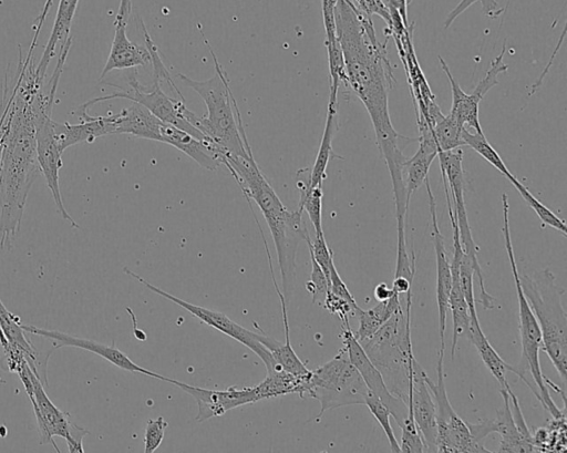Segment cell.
I'll list each match as a JSON object with an SVG mask.
<instances>
[{"label":"cell","mask_w":567,"mask_h":453,"mask_svg":"<svg viewBox=\"0 0 567 453\" xmlns=\"http://www.w3.org/2000/svg\"><path fill=\"white\" fill-rule=\"evenodd\" d=\"M334 20L342 50L347 85L369 113L377 145L388 166L393 196L403 197V165L406 157L400 147V135L390 117L389 92L395 82L384 44L377 39L371 17L359 12L344 0H337Z\"/></svg>","instance_id":"1"},{"label":"cell","mask_w":567,"mask_h":453,"mask_svg":"<svg viewBox=\"0 0 567 453\" xmlns=\"http://www.w3.org/2000/svg\"><path fill=\"white\" fill-rule=\"evenodd\" d=\"M33 62L19 58L13 86L2 89L0 101V249H11L19 231L28 194L40 169L35 151L33 99L43 86Z\"/></svg>","instance_id":"2"},{"label":"cell","mask_w":567,"mask_h":453,"mask_svg":"<svg viewBox=\"0 0 567 453\" xmlns=\"http://www.w3.org/2000/svg\"><path fill=\"white\" fill-rule=\"evenodd\" d=\"M248 202L259 207L272 237L278 257L282 295L288 302L295 282L296 254L300 240L309 236L302 222L303 210H288L260 171L252 153L247 156L226 154L223 163Z\"/></svg>","instance_id":"3"},{"label":"cell","mask_w":567,"mask_h":453,"mask_svg":"<svg viewBox=\"0 0 567 453\" xmlns=\"http://www.w3.org/2000/svg\"><path fill=\"white\" fill-rule=\"evenodd\" d=\"M207 47L215 64V74L210 79L197 81L177 73V78L186 86L193 89L206 105V114L202 117L198 116L195 126L228 154L247 156L252 152L245 133L237 102L224 69L218 63L208 43Z\"/></svg>","instance_id":"4"},{"label":"cell","mask_w":567,"mask_h":453,"mask_svg":"<svg viewBox=\"0 0 567 453\" xmlns=\"http://www.w3.org/2000/svg\"><path fill=\"white\" fill-rule=\"evenodd\" d=\"M411 306L410 290L404 305L372 337L360 342L381 372L389 391L405 403L409 383L413 377V363L416 360L411 341Z\"/></svg>","instance_id":"5"},{"label":"cell","mask_w":567,"mask_h":453,"mask_svg":"<svg viewBox=\"0 0 567 453\" xmlns=\"http://www.w3.org/2000/svg\"><path fill=\"white\" fill-rule=\"evenodd\" d=\"M523 292L542 332V349L550 359L564 385L567 374V315L561 297L565 289L556 284L550 269L519 275Z\"/></svg>","instance_id":"6"},{"label":"cell","mask_w":567,"mask_h":453,"mask_svg":"<svg viewBox=\"0 0 567 453\" xmlns=\"http://www.w3.org/2000/svg\"><path fill=\"white\" fill-rule=\"evenodd\" d=\"M502 205H503V236L505 241V249L508 256L512 275L514 278V285L516 288L517 302H518V327H519V337H520V361L516 368L518 374L517 377L524 381V383L530 389V391L536 394L535 389L529 383L528 379L525 377L526 371L528 370L532 374L534 383L537 388V393L539 395V402L544 406L546 411H548L554 419L565 418V413L555 404L553 401L548 387L546 383V377H544L540 368L539 361V352L542 350V332L539 329V325L536 320V317L523 292L519 274L516 265L514 248L512 244L511 230H509V219H508V197L507 194H502Z\"/></svg>","instance_id":"7"},{"label":"cell","mask_w":567,"mask_h":453,"mask_svg":"<svg viewBox=\"0 0 567 453\" xmlns=\"http://www.w3.org/2000/svg\"><path fill=\"white\" fill-rule=\"evenodd\" d=\"M369 390L342 347L337 354L312 371L307 395L320 402L321 415L332 409L364 404Z\"/></svg>","instance_id":"8"},{"label":"cell","mask_w":567,"mask_h":453,"mask_svg":"<svg viewBox=\"0 0 567 453\" xmlns=\"http://www.w3.org/2000/svg\"><path fill=\"white\" fill-rule=\"evenodd\" d=\"M55 93V89L49 87L44 92L41 87L33 99L37 161L58 212L72 227L79 228V225L68 213L60 191L59 174L63 162L62 153L54 135L53 120L51 119Z\"/></svg>","instance_id":"9"},{"label":"cell","mask_w":567,"mask_h":453,"mask_svg":"<svg viewBox=\"0 0 567 453\" xmlns=\"http://www.w3.org/2000/svg\"><path fill=\"white\" fill-rule=\"evenodd\" d=\"M118 91H115L112 94H107L100 97H94L89 100L80 107L87 111V109L96 103L112 100V99H126L132 102H136L144 107H146L153 115H155L159 121L166 124L174 125L197 140L204 142L208 147L219 153L223 150L216 142L212 138L204 135L199 130H197L193 124H190L186 117L185 112L187 106L185 105L184 100H176L168 96L161 87V82L157 80L153 81V84L150 87H146L140 83V81L132 76L128 80V84L131 90H124L115 84L106 83Z\"/></svg>","instance_id":"10"},{"label":"cell","mask_w":567,"mask_h":453,"mask_svg":"<svg viewBox=\"0 0 567 453\" xmlns=\"http://www.w3.org/2000/svg\"><path fill=\"white\" fill-rule=\"evenodd\" d=\"M444 350H439L436 364L437 380L434 383L426 374L425 382L432 393L436 410V452L451 453H489L483 443L476 442L465 423L452 408L444 381Z\"/></svg>","instance_id":"11"},{"label":"cell","mask_w":567,"mask_h":453,"mask_svg":"<svg viewBox=\"0 0 567 453\" xmlns=\"http://www.w3.org/2000/svg\"><path fill=\"white\" fill-rule=\"evenodd\" d=\"M439 164L443 183H446L450 197L452 198V207L456 218L460 240L463 253L471 260L474 268V277H476L481 296L487 294L481 265L478 262V246L475 244L464 200V173H463V151L458 147L455 150L439 152Z\"/></svg>","instance_id":"12"},{"label":"cell","mask_w":567,"mask_h":453,"mask_svg":"<svg viewBox=\"0 0 567 453\" xmlns=\"http://www.w3.org/2000/svg\"><path fill=\"white\" fill-rule=\"evenodd\" d=\"M125 274L130 275L141 284H143L147 289L155 292L158 296L172 301L173 303L184 308L186 311L192 313L194 317L199 319L202 322L206 323L209 327L220 331L221 333L230 337L231 339L238 341L243 346L247 347L249 350L255 352L264 362L267 372L276 371L281 369L277 362L274 360L271 353L265 348V346L259 341V332H254L239 323L231 320L225 313L219 312L217 310H212L202 306L193 305L188 301H185L158 287L148 282L140 275L133 272L128 268L123 269Z\"/></svg>","instance_id":"13"},{"label":"cell","mask_w":567,"mask_h":453,"mask_svg":"<svg viewBox=\"0 0 567 453\" xmlns=\"http://www.w3.org/2000/svg\"><path fill=\"white\" fill-rule=\"evenodd\" d=\"M340 338L342 339L343 348L350 362L360 373L368 390L386 405L391 416L399 426H401L409 415L408 405L402 399L389 391L381 372L370 360L361 343L354 337L349 320L342 321Z\"/></svg>","instance_id":"14"},{"label":"cell","mask_w":567,"mask_h":453,"mask_svg":"<svg viewBox=\"0 0 567 453\" xmlns=\"http://www.w3.org/2000/svg\"><path fill=\"white\" fill-rule=\"evenodd\" d=\"M19 374L33 405L41 444L50 443L54 446L56 452H60V449L54 443L53 436H61L64 440L69 437V431L72 424L70 415L56 408L49 399L42 381L30 368L27 360L22 362Z\"/></svg>","instance_id":"15"},{"label":"cell","mask_w":567,"mask_h":453,"mask_svg":"<svg viewBox=\"0 0 567 453\" xmlns=\"http://www.w3.org/2000/svg\"><path fill=\"white\" fill-rule=\"evenodd\" d=\"M426 372L415 360L413 377L409 383L406 405L409 415L405 420H413L425 446V452H436V410L432 393L425 382ZM404 420V421H405Z\"/></svg>","instance_id":"16"},{"label":"cell","mask_w":567,"mask_h":453,"mask_svg":"<svg viewBox=\"0 0 567 453\" xmlns=\"http://www.w3.org/2000/svg\"><path fill=\"white\" fill-rule=\"evenodd\" d=\"M194 398L197 403V422H204L214 416H220L227 411L257 402L254 387L237 389L230 387L225 390L205 389L187 384L171 378L167 381Z\"/></svg>","instance_id":"17"},{"label":"cell","mask_w":567,"mask_h":453,"mask_svg":"<svg viewBox=\"0 0 567 453\" xmlns=\"http://www.w3.org/2000/svg\"><path fill=\"white\" fill-rule=\"evenodd\" d=\"M21 327L28 333L35 334L53 341L54 349L61 347L80 348L100 356L101 358L105 359L106 361L122 370L142 373L162 381H166L167 379V377L165 375H162L157 372L151 371L146 368L138 366L114 344L107 346L94 340L79 338L58 330H48L35 326L21 325Z\"/></svg>","instance_id":"18"},{"label":"cell","mask_w":567,"mask_h":453,"mask_svg":"<svg viewBox=\"0 0 567 453\" xmlns=\"http://www.w3.org/2000/svg\"><path fill=\"white\" fill-rule=\"evenodd\" d=\"M426 191L429 195V206L432 222V240L436 259V301L439 311V334L440 350H445V329L447 316V302L452 286L451 265L447 257L444 237L440 231L435 198L431 189L429 178L425 179Z\"/></svg>","instance_id":"19"},{"label":"cell","mask_w":567,"mask_h":453,"mask_svg":"<svg viewBox=\"0 0 567 453\" xmlns=\"http://www.w3.org/2000/svg\"><path fill=\"white\" fill-rule=\"evenodd\" d=\"M503 406L496 411L494 420H482L476 423H467L473 439L482 441L491 433L501 435V444L497 452H537L536 447L526 442L518 432L511 409L509 395L506 389H501Z\"/></svg>","instance_id":"20"},{"label":"cell","mask_w":567,"mask_h":453,"mask_svg":"<svg viewBox=\"0 0 567 453\" xmlns=\"http://www.w3.org/2000/svg\"><path fill=\"white\" fill-rule=\"evenodd\" d=\"M73 114L78 116L80 123L71 124L69 122L58 123L53 121L54 135L61 153L75 144L82 142L92 143L97 137L115 134L114 114L92 116L82 109H76Z\"/></svg>","instance_id":"21"},{"label":"cell","mask_w":567,"mask_h":453,"mask_svg":"<svg viewBox=\"0 0 567 453\" xmlns=\"http://www.w3.org/2000/svg\"><path fill=\"white\" fill-rule=\"evenodd\" d=\"M127 23L114 20V38L109 58L101 72L100 80L113 70H125L151 64V55L145 45L137 44L128 39Z\"/></svg>","instance_id":"22"},{"label":"cell","mask_w":567,"mask_h":453,"mask_svg":"<svg viewBox=\"0 0 567 453\" xmlns=\"http://www.w3.org/2000/svg\"><path fill=\"white\" fill-rule=\"evenodd\" d=\"M159 135L162 143L174 146L208 171H216L221 165L223 157L219 154L174 125L162 123Z\"/></svg>","instance_id":"23"},{"label":"cell","mask_w":567,"mask_h":453,"mask_svg":"<svg viewBox=\"0 0 567 453\" xmlns=\"http://www.w3.org/2000/svg\"><path fill=\"white\" fill-rule=\"evenodd\" d=\"M114 122L115 134L161 142L159 128L163 122L136 102L114 114Z\"/></svg>","instance_id":"24"},{"label":"cell","mask_w":567,"mask_h":453,"mask_svg":"<svg viewBox=\"0 0 567 453\" xmlns=\"http://www.w3.org/2000/svg\"><path fill=\"white\" fill-rule=\"evenodd\" d=\"M79 0H60L52 31L34 73L39 83L43 84L49 64L55 54L56 47L70 38L72 21Z\"/></svg>","instance_id":"25"},{"label":"cell","mask_w":567,"mask_h":453,"mask_svg":"<svg viewBox=\"0 0 567 453\" xmlns=\"http://www.w3.org/2000/svg\"><path fill=\"white\" fill-rule=\"evenodd\" d=\"M337 112H338V93L330 92L328 109H327V119L326 124L321 137V142L319 145V150L317 152V156L313 163V166L310 168V184L309 188L316 186H322V183L327 176V167L329 161L332 157H339L332 150V140L337 128Z\"/></svg>","instance_id":"26"},{"label":"cell","mask_w":567,"mask_h":453,"mask_svg":"<svg viewBox=\"0 0 567 453\" xmlns=\"http://www.w3.org/2000/svg\"><path fill=\"white\" fill-rule=\"evenodd\" d=\"M466 338L474 344L483 363L491 372V374L496 379L501 385V389L509 388L508 381L506 379V372H513L516 375L518 372L515 367L505 362L489 343L481 328L478 316L471 317Z\"/></svg>","instance_id":"27"},{"label":"cell","mask_w":567,"mask_h":453,"mask_svg":"<svg viewBox=\"0 0 567 453\" xmlns=\"http://www.w3.org/2000/svg\"><path fill=\"white\" fill-rule=\"evenodd\" d=\"M309 375L298 377L282 369L267 372L266 378L254 387L257 400L274 399L289 393H298L300 398L307 395Z\"/></svg>","instance_id":"28"},{"label":"cell","mask_w":567,"mask_h":453,"mask_svg":"<svg viewBox=\"0 0 567 453\" xmlns=\"http://www.w3.org/2000/svg\"><path fill=\"white\" fill-rule=\"evenodd\" d=\"M322 19L326 32L330 91L338 93L341 82L347 85V75L342 50L337 35L334 9L330 7L323 8Z\"/></svg>","instance_id":"29"},{"label":"cell","mask_w":567,"mask_h":453,"mask_svg":"<svg viewBox=\"0 0 567 453\" xmlns=\"http://www.w3.org/2000/svg\"><path fill=\"white\" fill-rule=\"evenodd\" d=\"M441 69L446 74L451 91H452V106L450 113L464 126H470L477 133H484L478 120V106L473 104L470 100L468 93L463 91L458 82L454 79L447 63L439 55Z\"/></svg>","instance_id":"30"},{"label":"cell","mask_w":567,"mask_h":453,"mask_svg":"<svg viewBox=\"0 0 567 453\" xmlns=\"http://www.w3.org/2000/svg\"><path fill=\"white\" fill-rule=\"evenodd\" d=\"M439 152L419 145L417 151L410 158H406L403 165V181L405 187V197L410 204L413 193L425 182L430 167Z\"/></svg>","instance_id":"31"},{"label":"cell","mask_w":567,"mask_h":453,"mask_svg":"<svg viewBox=\"0 0 567 453\" xmlns=\"http://www.w3.org/2000/svg\"><path fill=\"white\" fill-rule=\"evenodd\" d=\"M401 305L400 296L394 294L390 299L379 301L371 309H360L355 316L359 319V327L354 333L357 340L361 342L372 337Z\"/></svg>","instance_id":"32"},{"label":"cell","mask_w":567,"mask_h":453,"mask_svg":"<svg viewBox=\"0 0 567 453\" xmlns=\"http://www.w3.org/2000/svg\"><path fill=\"white\" fill-rule=\"evenodd\" d=\"M259 341L271 353L277 364L285 371L298 377L309 375L311 371L305 366L295 352L291 343H281L272 337L259 332Z\"/></svg>","instance_id":"33"},{"label":"cell","mask_w":567,"mask_h":453,"mask_svg":"<svg viewBox=\"0 0 567 453\" xmlns=\"http://www.w3.org/2000/svg\"><path fill=\"white\" fill-rule=\"evenodd\" d=\"M462 140L464 145L473 148L478 155H481L487 163L495 167L501 174H503L509 182L516 176L508 169L505 162L497 153V151L486 140L484 133L470 132L467 127L462 130Z\"/></svg>","instance_id":"34"},{"label":"cell","mask_w":567,"mask_h":453,"mask_svg":"<svg viewBox=\"0 0 567 453\" xmlns=\"http://www.w3.org/2000/svg\"><path fill=\"white\" fill-rule=\"evenodd\" d=\"M462 126L451 114L442 115L433 125L432 132L439 152H446L464 145L462 140Z\"/></svg>","instance_id":"35"},{"label":"cell","mask_w":567,"mask_h":453,"mask_svg":"<svg viewBox=\"0 0 567 453\" xmlns=\"http://www.w3.org/2000/svg\"><path fill=\"white\" fill-rule=\"evenodd\" d=\"M511 184L515 187V189L519 193L526 204L535 212L540 222L544 225H547L564 236H567V228L565 220L559 218L553 210H550L546 205H544L539 199H537L528 188L515 177L511 181Z\"/></svg>","instance_id":"36"},{"label":"cell","mask_w":567,"mask_h":453,"mask_svg":"<svg viewBox=\"0 0 567 453\" xmlns=\"http://www.w3.org/2000/svg\"><path fill=\"white\" fill-rule=\"evenodd\" d=\"M364 405L368 406L369 411L373 415V418L378 421L381 429L383 430L389 445L390 450L393 453L400 452V443L398 439L395 437V434L393 432L391 422H390V411L386 408V405L373 393L370 391L368 392L364 401Z\"/></svg>","instance_id":"37"},{"label":"cell","mask_w":567,"mask_h":453,"mask_svg":"<svg viewBox=\"0 0 567 453\" xmlns=\"http://www.w3.org/2000/svg\"><path fill=\"white\" fill-rule=\"evenodd\" d=\"M506 51V42H504L501 53L492 61L485 76L476 84L474 90L468 93L472 101L480 105L485 94L498 83L497 76L506 72L508 65L503 62Z\"/></svg>","instance_id":"38"},{"label":"cell","mask_w":567,"mask_h":453,"mask_svg":"<svg viewBox=\"0 0 567 453\" xmlns=\"http://www.w3.org/2000/svg\"><path fill=\"white\" fill-rule=\"evenodd\" d=\"M140 23L142 27L144 39H145V47L148 50L150 55H151V63L153 65V71H154V80H157L159 82L164 81L179 96V99L184 100V96L182 95L178 87L173 82L171 73L167 70L166 65L164 64V62L159 55L157 45L151 38L148 31L146 30L144 22L142 20H140Z\"/></svg>","instance_id":"39"},{"label":"cell","mask_w":567,"mask_h":453,"mask_svg":"<svg viewBox=\"0 0 567 453\" xmlns=\"http://www.w3.org/2000/svg\"><path fill=\"white\" fill-rule=\"evenodd\" d=\"M310 255L315 258V260L318 262V265L323 270L328 281H329V275H330V268L334 264L333 261V253L329 248L324 234L319 233L315 234V239L311 240L310 236H307L305 239Z\"/></svg>","instance_id":"40"},{"label":"cell","mask_w":567,"mask_h":453,"mask_svg":"<svg viewBox=\"0 0 567 453\" xmlns=\"http://www.w3.org/2000/svg\"><path fill=\"white\" fill-rule=\"evenodd\" d=\"M310 264H311V272H310V279L306 282L307 290L311 294L312 302L319 303L322 306L324 298L327 296V292L329 290V281L321 269V267L318 265V262L315 260V258L310 255Z\"/></svg>","instance_id":"41"},{"label":"cell","mask_w":567,"mask_h":453,"mask_svg":"<svg viewBox=\"0 0 567 453\" xmlns=\"http://www.w3.org/2000/svg\"><path fill=\"white\" fill-rule=\"evenodd\" d=\"M168 423L163 416L148 419L144 434V452L152 453L162 444Z\"/></svg>","instance_id":"42"},{"label":"cell","mask_w":567,"mask_h":453,"mask_svg":"<svg viewBox=\"0 0 567 453\" xmlns=\"http://www.w3.org/2000/svg\"><path fill=\"white\" fill-rule=\"evenodd\" d=\"M322 307L329 312L337 315L341 321L349 320L350 315H357V311L348 301L336 296L330 290L327 292Z\"/></svg>","instance_id":"43"},{"label":"cell","mask_w":567,"mask_h":453,"mask_svg":"<svg viewBox=\"0 0 567 453\" xmlns=\"http://www.w3.org/2000/svg\"><path fill=\"white\" fill-rule=\"evenodd\" d=\"M329 290L332 294H334L336 296L348 301L353 307V309L357 311V313L360 311L361 308L357 305L355 299L353 298L352 294L348 289L346 282L340 277L334 264L330 268Z\"/></svg>","instance_id":"44"},{"label":"cell","mask_w":567,"mask_h":453,"mask_svg":"<svg viewBox=\"0 0 567 453\" xmlns=\"http://www.w3.org/2000/svg\"><path fill=\"white\" fill-rule=\"evenodd\" d=\"M86 434H89L87 430L72 423L69 431V437L65 440L68 444V451L83 453L84 449L82 441Z\"/></svg>","instance_id":"45"},{"label":"cell","mask_w":567,"mask_h":453,"mask_svg":"<svg viewBox=\"0 0 567 453\" xmlns=\"http://www.w3.org/2000/svg\"><path fill=\"white\" fill-rule=\"evenodd\" d=\"M52 1L53 0H45L44 2V6L42 8V11L40 12V14L38 16V18L35 19V25H34V33H33V37H32V41L30 43V48L27 52V56L28 58H32V53H33V50H34V47L37 45V41H38V38H39V34L41 32V29H42V25L48 17V13L51 9V6H52Z\"/></svg>","instance_id":"46"},{"label":"cell","mask_w":567,"mask_h":453,"mask_svg":"<svg viewBox=\"0 0 567 453\" xmlns=\"http://www.w3.org/2000/svg\"><path fill=\"white\" fill-rule=\"evenodd\" d=\"M386 8L396 10L399 14L401 16L403 22L409 25L408 23V6L410 3V0H383Z\"/></svg>","instance_id":"47"},{"label":"cell","mask_w":567,"mask_h":453,"mask_svg":"<svg viewBox=\"0 0 567 453\" xmlns=\"http://www.w3.org/2000/svg\"><path fill=\"white\" fill-rule=\"evenodd\" d=\"M131 11H132V0H120V6H118V10H117L115 20H120V21L127 23Z\"/></svg>","instance_id":"48"},{"label":"cell","mask_w":567,"mask_h":453,"mask_svg":"<svg viewBox=\"0 0 567 453\" xmlns=\"http://www.w3.org/2000/svg\"><path fill=\"white\" fill-rule=\"evenodd\" d=\"M394 295L391 287H389L385 282H380L374 288V297L378 301H385L390 299Z\"/></svg>","instance_id":"49"},{"label":"cell","mask_w":567,"mask_h":453,"mask_svg":"<svg viewBox=\"0 0 567 453\" xmlns=\"http://www.w3.org/2000/svg\"><path fill=\"white\" fill-rule=\"evenodd\" d=\"M1 119V117H0ZM2 142L0 140V158H1Z\"/></svg>","instance_id":"50"},{"label":"cell","mask_w":567,"mask_h":453,"mask_svg":"<svg viewBox=\"0 0 567 453\" xmlns=\"http://www.w3.org/2000/svg\"><path fill=\"white\" fill-rule=\"evenodd\" d=\"M344 1H346V2H348V3H349V4H351V6H354V4L351 2V0H344Z\"/></svg>","instance_id":"51"},{"label":"cell","mask_w":567,"mask_h":453,"mask_svg":"<svg viewBox=\"0 0 567 453\" xmlns=\"http://www.w3.org/2000/svg\"><path fill=\"white\" fill-rule=\"evenodd\" d=\"M0 126H1V119H0Z\"/></svg>","instance_id":"52"}]
</instances>
